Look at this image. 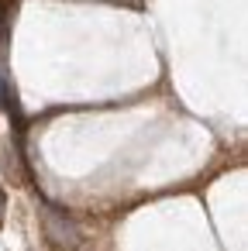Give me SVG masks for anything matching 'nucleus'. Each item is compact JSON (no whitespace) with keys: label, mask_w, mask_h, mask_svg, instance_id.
I'll return each instance as SVG.
<instances>
[{"label":"nucleus","mask_w":248,"mask_h":251,"mask_svg":"<svg viewBox=\"0 0 248 251\" xmlns=\"http://www.w3.org/2000/svg\"><path fill=\"white\" fill-rule=\"evenodd\" d=\"M45 234L52 237V244H62V248H73L76 241H80V230H76V224L66 217V213H59L55 206H49L45 210Z\"/></svg>","instance_id":"nucleus-1"},{"label":"nucleus","mask_w":248,"mask_h":251,"mask_svg":"<svg viewBox=\"0 0 248 251\" xmlns=\"http://www.w3.org/2000/svg\"><path fill=\"white\" fill-rule=\"evenodd\" d=\"M4 210H7V193H4V186H0V227H4Z\"/></svg>","instance_id":"nucleus-3"},{"label":"nucleus","mask_w":248,"mask_h":251,"mask_svg":"<svg viewBox=\"0 0 248 251\" xmlns=\"http://www.w3.org/2000/svg\"><path fill=\"white\" fill-rule=\"evenodd\" d=\"M0 107H4L7 114H14V117H18V100H14V90H11L7 73H4V69H0Z\"/></svg>","instance_id":"nucleus-2"}]
</instances>
